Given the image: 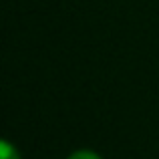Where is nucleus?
<instances>
[{"mask_svg":"<svg viewBox=\"0 0 159 159\" xmlns=\"http://www.w3.org/2000/svg\"><path fill=\"white\" fill-rule=\"evenodd\" d=\"M0 159H18V151L8 141H2L0 143Z\"/></svg>","mask_w":159,"mask_h":159,"instance_id":"obj_1","label":"nucleus"},{"mask_svg":"<svg viewBox=\"0 0 159 159\" xmlns=\"http://www.w3.org/2000/svg\"><path fill=\"white\" fill-rule=\"evenodd\" d=\"M69 159H101L97 155V153H93V151H89V149H81V151H75V153H70Z\"/></svg>","mask_w":159,"mask_h":159,"instance_id":"obj_2","label":"nucleus"}]
</instances>
